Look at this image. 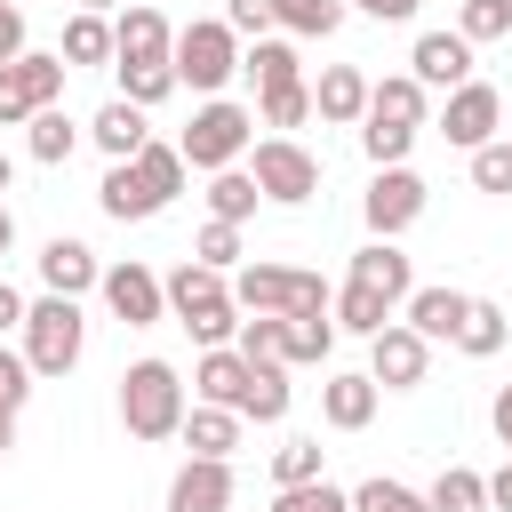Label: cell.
<instances>
[{"instance_id": "d6a6232c", "label": "cell", "mask_w": 512, "mask_h": 512, "mask_svg": "<svg viewBox=\"0 0 512 512\" xmlns=\"http://www.w3.org/2000/svg\"><path fill=\"white\" fill-rule=\"evenodd\" d=\"M240 360L248 368H288V328L280 320H240Z\"/></svg>"}, {"instance_id": "ac0fdd59", "label": "cell", "mask_w": 512, "mask_h": 512, "mask_svg": "<svg viewBox=\"0 0 512 512\" xmlns=\"http://www.w3.org/2000/svg\"><path fill=\"white\" fill-rule=\"evenodd\" d=\"M352 280H360V288H376V296H392V304H408V296H416V272H408V256H400L392 240H368V248L352 256Z\"/></svg>"}, {"instance_id": "5bb4252c", "label": "cell", "mask_w": 512, "mask_h": 512, "mask_svg": "<svg viewBox=\"0 0 512 512\" xmlns=\"http://www.w3.org/2000/svg\"><path fill=\"white\" fill-rule=\"evenodd\" d=\"M224 504H232V464H216V456H192L168 480V512H224Z\"/></svg>"}, {"instance_id": "ffe728a7", "label": "cell", "mask_w": 512, "mask_h": 512, "mask_svg": "<svg viewBox=\"0 0 512 512\" xmlns=\"http://www.w3.org/2000/svg\"><path fill=\"white\" fill-rule=\"evenodd\" d=\"M112 160H136L144 144H152V120H144V104H128V96H112L104 112H96V128H88Z\"/></svg>"}, {"instance_id": "1f68e13d", "label": "cell", "mask_w": 512, "mask_h": 512, "mask_svg": "<svg viewBox=\"0 0 512 512\" xmlns=\"http://www.w3.org/2000/svg\"><path fill=\"white\" fill-rule=\"evenodd\" d=\"M504 336H512V328H504V312L472 296V312H464V328H456V344H464L472 360H488V352H504Z\"/></svg>"}, {"instance_id": "4fadbf2b", "label": "cell", "mask_w": 512, "mask_h": 512, "mask_svg": "<svg viewBox=\"0 0 512 512\" xmlns=\"http://www.w3.org/2000/svg\"><path fill=\"white\" fill-rule=\"evenodd\" d=\"M408 64H416V88H448V96H456V88L472 80V40H464V32H424Z\"/></svg>"}, {"instance_id": "44dd1931", "label": "cell", "mask_w": 512, "mask_h": 512, "mask_svg": "<svg viewBox=\"0 0 512 512\" xmlns=\"http://www.w3.org/2000/svg\"><path fill=\"white\" fill-rule=\"evenodd\" d=\"M368 120L376 128H424V88H416V72H400V80H376L368 88Z\"/></svg>"}, {"instance_id": "5b68a950", "label": "cell", "mask_w": 512, "mask_h": 512, "mask_svg": "<svg viewBox=\"0 0 512 512\" xmlns=\"http://www.w3.org/2000/svg\"><path fill=\"white\" fill-rule=\"evenodd\" d=\"M248 136H256V120L240 112V104H224V96H208L200 112H192V128H184V168H208V176H224L240 152H248Z\"/></svg>"}, {"instance_id": "7a4b0ae2", "label": "cell", "mask_w": 512, "mask_h": 512, "mask_svg": "<svg viewBox=\"0 0 512 512\" xmlns=\"http://www.w3.org/2000/svg\"><path fill=\"white\" fill-rule=\"evenodd\" d=\"M232 304H248L256 320H304V312H336L328 280L320 272H296V264H248L232 280Z\"/></svg>"}, {"instance_id": "e575fe53", "label": "cell", "mask_w": 512, "mask_h": 512, "mask_svg": "<svg viewBox=\"0 0 512 512\" xmlns=\"http://www.w3.org/2000/svg\"><path fill=\"white\" fill-rule=\"evenodd\" d=\"M136 176H144L160 200H176V192H184V152H176V144H144V152H136Z\"/></svg>"}, {"instance_id": "ba28073f", "label": "cell", "mask_w": 512, "mask_h": 512, "mask_svg": "<svg viewBox=\"0 0 512 512\" xmlns=\"http://www.w3.org/2000/svg\"><path fill=\"white\" fill-rule=\"evenodd\" d=\"M496 120H504V96H496L488 80H464V88L448 96V112H440V136L464 144V152H480V144H496Z\"/></svg>"}, {"instance_id": "52a82bcc", "label": "cell", "mask_w": 512, "mask_h": 512, "mask_svg": "<svg viewBox=\"0 0 512 512\" xmlns=\"http://www.w3.org/2000/svg\"><path fill=\"white\" fill-rule=\"evenodd\" d=\"M248 176H256V192H264V200H280V208H296V200H312V192H320V160H312L296 136H264V144H256V160H248Z\"/></svg>"}, {"instance_id": "6da1fadb", "label": "cell", "mask_w": 512, "mask_h": 512, "mask_svg": "<svg viewBox=\"0 0 512 512\" xmlns=\"http://www.w3.org/2000/svg\"><path fill=\"white\" fill-rule=\"evenodd\" d=\"M168 304H176V320H184V328H192L208 352L240 336V304H232L224 272H216V264H200V256H184V264L168 272Z\"/></svg>"}, {"instance_id": "4dcf8cb0", "label": "cell", "mask_w": 512, "mask_h": 512, "mask_svg": "<svg viewBox=\"0 0 512 512\" xmlns=\"http://www.w3.org/2000/svg\"><path fill=\"white\" fill-rule=\"evenodd\" d=\"M112 72H120V96H128V104H144V112H152L168 88H184V80H176V64H112Z\"/></svg>"}, {"instance_id": "7c38bea8", "label": "cell", "mask_w": 512, "mask_h": 512, "mask_svg": "<svg viewBox=\"0 0 512 512\" xmlns=\"http://www.w3.org/2000/svg\"><path fill=\"white\" fill-rule=\"evenodd\" d=\"M168 56H176V32L160 8H128L112 24V64H168Z\"/></svg>"}, {"instance_id": "484cf974", "label": "cell", "mask_w": 512, "mask_h": 512, "mask_svg": "<svg viewBox=\"0 0 512 512\" xmlns=\"http://www.w3.org/2000/svg\"><path fill=\"white\" fill-rule=\"evenodd\" d=\"M256 200H264V192H256V176H248V168L208 176V216H216V224H248V216H256Z\"/></svg>"}, {"instance_id": "f35d334b", "label": "cell", "mask_w": 512, "mask_h": 512, "mask_svg": "<svg viewBox=\"0 0 512 512\" xmlns=\"http://www.w3.org/2000/svg\"><path fill=\"white\" fill-rule=\"evenodd\" d=\"M352 512H432V504H424L416 488H400V480H384V472H376V480H360V488H352Z\"/></svg>"}, {"instance_id": "9f6ffc18", "label": "cell", "mask_w": 512, "mask_h": 512, "mask_svg": "<svg viewBox=\"0 0 512 512\" xmlns=\"http://www.w3.org/2000/svg\"><path fill=\"white\" fill-rule=\"evenodd\" d=\"M80 8H88V16H104V8H112V0H80Z\"/></svg>"}, {"instance_id": "9a60e30c", "label": "cell", "mask_w": 512, "mask_h": 512, "mask_svg": "<svg viewBox=\"0 0 512 512\" xmlns=\"http://www.w3.org/2000/svg\"><path fill=\"white\" fill-rule=\"evenodd\" d=\"M96 200H104V216H112V224H144V216H160V208H168V200L136 176V160H112V176L96 184Z\"/></svg>"}, {"instance_id": "11a10c76", "label": "cell", "mask_w": 512, "mask_h": 512, "mask_svg": "<svg viewBox=\"0 0 512 512\" xmlns=\"http://www.w3.org/2000/svg\"><path fill=\"white\" fill-rule=\"evenodd\" d=\"M8 184H16V168H8V152H0V192H8Z\"/></svg>"}, {"instance_id": "b9f144b4", "label": "cell", "mask_w": 512, "mask_h": 512, "mask_svg": "<svg viewBox=\"0 0 512 512\" xmlns=\"http://www.w3.org/2000/svg\"><path fill=\"white\" fill-rule=\"evenodd\" d=\"M272 512H352V496H344V488H328V480H304V488H280V496H272Z\"/></svg>"}, {"instance_id": "f6af8a7d", "label": "cell", "mask_w": 512, "mask_h": 512, "mask_svg": "<svg viewBox=\"0 0 512 512\" xmlns=\"http://www.w3.org/2000/svg\"><path fill=\"white\" fill-rule=\"evenodd\" d=\"M40 104H32V88H24V72L16 64H0V128H16V120H32Z\"/></svg>"}, {"instance_id": "7402d4cb", "label": "cell", "mask_w": 512, "mask_h": 512, "mask_svg": "<svg viewBox=\"0 0 512 512\" xmlns=\"http://www.w3.org/2000/svg\"><path fill=\"white\" fill-rule=\"evenodd\" d=\"M312 112H320V120H368V80H360L352 64H328L320 88H312Z\"/></svg>"}, {"instance_id": "f546056e", "label": "cell", "mask_w": 512, "mask_h": 512, "mask_svg": "<svg viewBox=\"0 0 512 512\" xmlns=\"http://www.w3.org/2000/svg\"><path fill=\"white\" fill-rule=\"evenodd\" d=\"M56 56H64V64H104V56H112V24L80 8V16L64 24V48H56Z\"/></svg>"}, {"instance_id": "2e32d148", "label": "cell", "mask_w": 512, "mask_h": 512, "mask_svg": "<svg viewBox=\"0 0 512 512\" xmlns=\"http://www.w3.org/2000/svg\"><path fill=\"white\" fill-rule=\"evenodd\" d=\"M40 280H48V296H72L80 304V288H104V264L80 240H48L40 248Z\"/></svg>"}, {"instance_id": "8d00e7d4", "label": "cell", "mask_w": 512, "mask_h": 512, "mask_svg": "<svg viewBox=\"0 0 512 512\" xmlns=\"http://www.w3.org/2000/svg\"><path fill=\"white\" fill-rule=\"evenodd\" d=\"M320 456H328L320 440H280L272 448V480L280 488H304V480H320Z\"/></svg>"}, {"instance_id": "816d5d0a", "label": "cell", "mask_w": 512, "mask_h": 512, "mask_svg": "<svg viewBox=\"0 0 512 512\" xmlns=\"http://www.w3.org/2000/svg\"><path fill=\"white\" fill-rule=\"evenodd\" d=\"M488 424H496V440H504V448H512V384H504V392H496V400H488Z\"/></svg>"}, {"instance_id": "cb8c5ba5", "label": "cell", "mask_w": 512, "mask_h": 512, "mask_svg": "<svg viewBox=\"0 0 512 512\" xmlns=\"http://www.w3.org/2000/svg\"><path fill=\"white\" fill-rule=\"evenodd\" d=\"M184 440H192V456H216V464H224V456L240 448V408H208V400L184 408Z\"/></svg>"}, {"instance_id": "ee69618b", "label": "cell", "mask_w": 512, "mask_h": 512, "mask_svg": "<svg viewBox=\"0 0 512 512\" xmlns=\"http://www.w3.org/2000/svg\"><path fill=\"white\" fill-rule=\"evenodd\" d=\"M472 184L480 192H512V144H480L472 152Z\"/></svg>"}, {"instance_id": "8fae6325", "label": "cell", "mask_w": 512, "mask_h": 512, "mask_svg": "<svg viewBox=\"0 0 512 512\" xmlns=\"http://www.w3.org/2000/svg\"><path fill=\"white\" fill-rule=\"evenodd\" d=\"M424 360H432V344H424L416 328H384V336H368V376H376L384 392H416V384H424Z\"/></svg>"}, {"instance_id": "83f0119b", "label": "cell", "mask_w": 512, "mask_h": 512, "mask_svg": "<svg viewBox=\"0 0 512 512\" xmlns=\"http://www.w3.org/2000/svg\"><path fill=\"white\" fill-rule=\"evenodd\" d=\"M24 144H32V160H48V168H56V160H72L80 128L64 120V104H48V112H32V120H24Z\"/></svg>"}, {"instance_id": "60d3db41", "label": "cell", "mask_w": 512, "mask_h": 512, "mask_svg": "<svg viewBox=\"0 0 512 512\" xmlns=\"http://www.w3.org/2000/svg\"><path fill=\"white\" fill-rule=\"evenodd\" d=\"M456 32H464V40H504V32H512V0H464Z\"/></svg>"}, {"instance_id": "d6986e66", "label": "cell", "mask_w": 512, "mask_h": 512, "mask_svg": "<svg viewBox=\"0 0 512 512\" xmlns=\"http://www.w3.org/2000/svg\"><path fill=\"white\" fill-rule=\"evenodd\" d=\"M464 312H472V296H456V288H416V296H408V328H416L424 344H456Z\"/></svg>"}, {"instance_id": "7dc6e473", "label": "cell", "mask_w": 512, "mask_h": 512, "mask_svg": "<svg viewBox=\"0 0 512 512\" xmlns=\"http://www.w3.org/2000/svg\"><path fill=\"white\" fill-rule=\"evenodd\" d=\"M224 24H232V32H248V40H264V24H272V0H232V8H224Z\"/></svg>"}, {"instance_id": "4316f807", "label": "cell", "mask_w": 512, "mask_h": 512, "mask_svg": "<svg viewBox=\"0 0 512 512\" xmlns=\"http://www.w3.org/2000/svg\"><path fill=\"white\" fill-rule=\"evenodd\" d=\"M336 328H352V336H384V328H392V296L344 280V296H336Z\"/></svg>"}, {"instance_id": "603a6c76", "label": "cell", "mask_w": 512, "mask_h": 512, "mask_svg": "<svg viewBox=\"0 0 512 512\" xmlns=\"http://www.w3.org/2000/svg\"><path fill=\"white\" fill-rule=\"evenodd\" d=\"M376 376H328V392H320V408H328V424L336 432H360L368 416H376Z\"/></svg>"}, {"instance_id": "e0dca14e", "label": "cell", "mask_w": 512, "mask_h": 512, "mask_svg": "<svg viewBox=\"0 0 512 512\" xmlns=\"http://www.w3.org/2000/svg\"><path fill=\"white\" fill-rule=\"evenodd\" d=\"M192 384H200V400H208V408H240V400H248V384H256V368H248L232 344H216V352H200Z\"/></svg>"}, {"instance_id": "c3c4849f", "label": "cell", "mask_w": 512, "mask_h": 512, "mask_svg": "<svg viewBox=\"0 0 512 512\" xmlns=\"http://www.w3.org/2000/svg\"><path fill=\"white\" fill-rule=\"evenodd\" d=\"M16 56H24V16L0 8V64H16Z\"/></svg>"}, {"instance_id": "30bf717a", "label": "cell", "mask_w": 512, "mask_h": 512, "mask_svg": "<svg viewBox=\"0 0 512 512\" xmlns=\"http://www.w3.org/2000/svg\"><path fill=\"white\" fill-rule=\"evenodd\" d=\"M416 216H424V176H416V168H376V184H368V224H376V240L408 232Z\"/></svg>"}, {"instance_id": "bcb514c9", "label": "cell", "mask_w": 512, "mask_h": 512, "mask_svg": "<svg viewBox=\"0 0 512 512\" xmlns=\"http://www.w3.org/2000/svg\"><path fill=\"white\" fill-rule=\"evenodd\" d=\"M192 256H200V264H216V272H224V264H232V256H240V224H216V216H208V232H200V248H192Z\"/></svg>"}, {"instance_id": "74e56055", "label": "cell", "mask_w": 512, "mask_h": 512, "mask_svg": "<svg viewBox=\"0 0 512 512\" xmlns=\"http://www.w3.org/2000/svg\"><path fill=\"white\" fill-rule=\"evenodd\" d=\"M272 24H288V32H336L344 0H272Z\"/></svg>"}, {"instance_id": "d590c367", "label": "cell", "mask_w": 512, "mask_h": 512, "mask_svg": "<svg viewBox=\"0 0 512 512\" xmlns=\"http://www.w3.org/2000/svg\"><path fill=\"white\" fill-rule=\"evenodd\" d=\"M280 328H288V360H328V344H336V312H304Z\"/></svg>"}, {"instance_id": "f5cc1de1", "label": "cell", "mask_w": 512, "mask_h": 512, "mask_svg": "<svg viewBox=\"0 0 512 512\" xmlns=\"http://www.w3.org/2000/svg\"><path fill=\"white\" fill-rule=\"evenodd\" d=\"M488 512H512V464H504V472H488Z\"/></svg>"}, {"instance_id": "f907efd6", "label": "cell", "mask_w": 512, "mask_h": 512, "mask_svg": "<svg viewBox=\"0 0 512 512\" xmlns=\"http://www.w3.org/2000/svg\"><path fill=\"white\" fill-rule=\"evenodd\" d=\"M24 312H32V304H24V296L0 280V336H8V328H24Z\"/></svg>"}, {"instance_id": "db71d44e", "label": "cell", "mask_w": 512, "mask_h": 512, "mask_svg": "<svg viewBox=\"0 0 512 512\" xmlns=\"http://www.w3.org/2000/svg\"><path fill=\"white\" fill-rule=\"evenodd\" d=\"M16 248V216H8V200H0V256Z\"/></svg>"}, {"instance_id": "836d02e7", "label": "cell", "mask_w": 512, "mask_h": 512, "mask_svg": "<svg viewBox=\"0 0 512 512\" xmlns=\"http://www.w3.org/2000/svg\"><path fill=\"white\" fill-rule=\"evenodd\" d=\"M240 72H256V88H296V48L288 40H256V56H240Z\"/></svg>"}, {"instance_id": "3957f363", "label": "cell", "mask_w": 512, "mask_h": 512, "mask_svg": "<svg viewBox=\"0 0 512 512\" xmlns=\"http://www.w3.org/2000/svg\"><path fill=\"white\" fill-rule=\"evenodd\" d=\"M120 424H128V440H176L184 432V384L168 360H136L120 376Z\"/></svg>"}, {"instance_id": "9c48e42d", "label": "cell", "mask_w": 512, "mask_h": 512, "mask_svg": "<svg viewBox=\"0 0 512 512\" xmlns=\"http://www.w3.org/2000/svg\"><path fill=\"white\" fill-rule=\"evenodd\" d=\"M104 304H112L120 328H152V320L168 312V280L144 272V264H112V272H104Z\"/></svg>"}, {"instance_id": "277c9868", "label": "cell", "mask_w": 512, "mask_h": 512, "mask_svg": "<svg viewBox=\"0 0 512 512\" xmlns=\"http://www.w3.org/2000/svg\"><path fill=\"white\" fill-rule=\"evenodd\" d=\"M80 344H88V328H80V304L72 296H40L24 312V360H32V376H72L80 368Z\"/></svg>"}, {"instance_id": "ab89813d", "label": "cell", "mask_w": 512, "mask_h": 512, "mask_svg": "<svg viewBox=\"0 0 512 512\" xmlns=\"http://www.w3.org/2000/svg\"><path fill=\"white\" fill-rule=\"evenodd\" d=\"M240 416H256V424H280V416H288V376H280V368H256V384H248Z\"/></svg>"}, {"instance_id": "7bdbcfd3", "label": "cell", "mask_w": 512, "mask_h": 512, "mask_svg": "<svg viewBox=\"0 0 512 512\" xmlns=\"http://www.w3.org/2000/svg\"><path fill=\"white\" fill-rule=\"evenodd\" d=\"M312 120V88H264V128H304Z\"/></svg>"}, {"instance_id": "8992f818", "label": "cell", "mask_w": 512, "mask_h": 512, "mask_svg": "<svg viewBox=\"0 0 512 512\" xmlns=\"http://www.w3.org/2000/svg\"><path fill=\"white\" fill-rule=\"evenodd\" d=\"M168 64H176V80H184V88L216 96V88L240 72V32H232V24H184Z\"/></svg>"}, {"instance_id": "d4e9b609", "label": "cell", "mask_w": 512, "mask_h": 512, "mask_svg": "<svg viewBox=\"0 0 512 512\" xmlns=\"http://www.w3.org/2000/svg\"><path fill=\"white\" fill-rule=\"evenodd\" d=\"M24 400H32V360L0 344V456L16 448V416H24Z\"/></svg>"}, {"instance_id": "681fc988", "label": "cell", "mask_w": 512, "mask_h": 512, "mask_svg": "<svg viewBox=\"0 0 512 512\" xmlns=\"http://www.w3.org/2000/svg\"><path fill=\"white\" fill-rule=\"evenodd\" d=\"M360 16H376V24H408L416 16V0H352Z\"/></svg>"}, {"instance_id": "f1b7e54d", "label": "cell", "mask_w": 512, "mask_h": 512, "mask_svg": "<svg viewBox=\"0 0 512 512\" xmlns=\"http://www.w3.org/2000/svg\"><path fill=\"white\" fill-rule=\"evenodd\" d=\"M432 512H488V480L480 472H464V464H448L440 480H432V496H424Z\"/></svg>"}, {"instance_id": "6f0895ef", "label": "cell", "mask_w": 512, "mask_h": 512, "mask_svg": "<svg viewBox=\"0 0 512 512\" xmlns=\"http://www.w3.org/2000/svg\"><path fill=\"white\" fill-rule=\"evenodd\" d=\"M0 8H8V0H0Z\"/></svg>"}]
</instances>
